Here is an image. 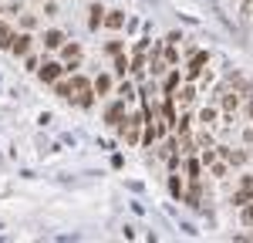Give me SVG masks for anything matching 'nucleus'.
Masks as SVG:
<instances>
[{"instance_id": "nucleus-1", "label": "nucleus", "mask_w": 253, "mask_h": 243, "mask_svg": "<svg viewBox=\"0 0 253 243\" xmlns=\"http://www.w3.org/2000/svg\"><path fill=\"white\" fill-rule=\"evenodd\" d=\"M71 98L78 101L81 108H91V81L81 78V75H71Z\"/></svg>"}, {"instance_id": "nucleus-2", "label": "nucleus", "mask_w": 253, "mask_h": 243, "mask_svg": "<svg viewBox=\"0 0 253 243\" xmlns=\"http://www.w3.org/2000/svg\"><path fill=\"white\" fill-rule=\"evenodd\" d=\"M138 125H142V119H138V115L125 119V125H122V135H125V142H128V145H135V142H138Z\"/></svg>"}, {"instance_id": "nucleus-3", "label": "nucleus", "mask_w": 253, "mask_h": 243, "mask_svg": "<svg viewBox=\"0 0 253 243\" xmlns=\"http://www.w3.org/2000/svg\"><path fill=\"white\" fill-rule=\"evenodd\" d=\"M61 71H64L61 64H54V61H47V64L41 68L38 75H41V81H44V84H51V81H58V78H61Z\"/></svg>"}, {"instance_id": "nucleus-4", "label": "nucleus", "mask_w": 253, "mask_h": 243, "mask_svg": "<svg viewBox=\"0 0 253 243\" xmlns=\"http://www.w3.org/2000/svg\"><path fill=\"white\" fill-rule=\"evenodd\" d=\"M203 64H206V54H203V51H196V54H193V61H189V68H186V75H189V78H199Z\"/></svg>"}, {"instance_id": "nucleus-5", "label": "nucleus", "mask_w": 253, "mask_h": 243, "mask_svg": "<svg viewBox=\"0 0 253 243\" xmlns=\"http://www.w3.org/2000/svg\"><path fill=\"white\" fill-rule=\"evenodd\" d=\"M122 115H125V98H122V101H115V105H112V108L105 112L108 125H118V122H122Z\"/></svg>"}, {"instance_id": "nucleus-6", "label": "nucleus", "mask_w": 253, "mask_h": 243, "mask_svg": "<svg viewBox=\"0 0 253 243\" xmlns=\"http://www.w3.org/2000/svg\"><path fill=\"white\" fill-rule=\"evenodd\" d=\"M10 51H14L17 58H24V54L31 51V38H27V34H20L17 40H10Z\"/></svg>"}, {"instance_id": "nucleus-7", "label": "nucleus", "mask_w": 253, "mask_h": 243, "mask_svg": "<svg viewBox=\"0 0 253 243\" xmlns=\"http://www.w3.org/2000/svg\"><path fill=\"white\" fill-rule=\"evenodd\" d=\"M105 14H108V17L101 20V24H105V27H112V31H118V27L125 24V17H122V10H105Z\"/></svg>"}, {"instance_id": "nucleus-8", "label": "nucleus", "mask_w": 253, "mask_h": 243, "mask_svg": "<svg viewBox=\"0 0 253 243\" xmlns=\"http://www.w3.org/2000/svg\"><path fill=\"white\" fill-rule=\"evenodd\" d=\"M88 14H91V17H88V27H91V31H98V24L105 20V7H101V3H95Z\"/></svg>"}, {"instance_id": "nucleus-9", "label": "nucleus", "mask_w": 253, "mask_h": 243, "mask_svg": "<svg viewBox=\"0 0 253 243\" xmlns=\"http://www.w3.org/2000/svg\"><path fill=\"white\" fill-rule=\"evenodd\" d=\"M250 193H253V179H247L243 182V189H240V193H236V206H247V202H250Z\"/></svg>"}, {"instance_id": "nucleus-10", "label": "nucleus", "mask_w": 253, "mask_h": 243, "mask_svg": "<svg viewBox=\"0 0 253 243\" xmlns=\"http://www.w3.org/2000/svg\"><path fill=\"white\" fill-rule=\"evenodd\" d=\"M61 51H64L68 64H78V58H81V47H78V44H61Z\"/></svg>"}, {"instance_id": "nucleus-11", "label": "nucleus", "mask_w": 253, "mask_h": 243, "mask_svg": "<svg viewBox=\"0 0 253 243\" xmlns=\"http://www.w3.org/2000/svg\"><path fill=\"white\" fill-rule=\"evenodd\" d=\"M61 44H64V34L61 31H47L44 34V47H61Z\"/></svg>"}, {"instance_id": "nucleus-12", "label": "nucleus", "mask_w": 253, "mask_h": 243, "mask_svg": "<svg viewBox=\"0 0 253 243\" xmlns=\"http://www.w3.org/2000/svg\"><path fill=\"white\" fill-rule=\"evenodd\" d=\"M112 88V78L108 75H98V81H95V91H108Z\"/></svg>"}, {"instance_id": "nucleus-13", "label": "nucleus", "mask_w": 253, "mask_h": 243, "mask_svg": "<svg viewBox=\"0 0 253 243\" xmlns=\"http://www.w3.org/2000/svg\"><path fill=\"white\" fill-rule=\"evenodd\" d=\"M10 38H14V34H10V27H7V24H0V44H3V47H10Z\"/></svg>"}, {"instance_id": "nucleus-14", "label": "nucleus", "mask_w": 253, "mask_h": 243, "mask_svg": "<svg viewBox=\"0 0 253 243\" xmlns=\"http://www.w3.org/2000/svg\"><path fill=\"white\" fill-rule=\"evenodd\" d=\"M54 91H58L61 98H71V81H61V84L54 88Z\"/></svg>"}, {"instance_id": "nucleus-15", "label": "nucleus", "mask_w": 253, "mask_h": 243, "mask_svg": "<svg viewBox=\"0 0 253 243\" xmlns=\"http://www.w3.org/2000/svg\"><path fill=\"white\" fill-rule=\"evenodd\" d=\"M175 84H179V71H172V75L166 78V91H175Z\"/></svg>"}, {"instance_id": "nucleus-16", "label": "nucleus", "mask_w": 253, "mask_h": 243, "mask_svg": "<svg viewBox=\"0 0 253 243\" xmlns=\"http://www.w3.org/2000/svg\"><path fill=\"white\" fill-rule=\"evenodd\" d=\"M186 200H189V206H199V186L189 189V196H186Z\"/></svg>"}, {"instance_id": "nucleus-17", "label": "nucleus", "mask_w": 253, "mask_h": 243, "mask_svg": "<svg viewBox=\"0 0 253 243\" xmlns=\"http://www.w3.org/2000/svg\"><path fill=\"white\" fill-rule=\"evenodd\" d=\"M243 223H247V226H253V206H250V202L243 206Z\"/></svg>"}, {"instance_id": "nucleus-18", "label": "nucleus", "mask_w": 253, "mask_h": 243, "mask_svg": "<svg viewBox=\"0 0 253 243\" xmlns=\"http://www.w3.org/2000/svg\"><path fill=\"white\" fill-rule=\"evenodd\" d=\"M125 71H128V61L118 58V61H115V75H125Z\"/></svg>"}, {"instance_id": "nucleus-19", "label": "nucleus", "mask_w": 253, "mask_h": 243, "mask_svg": "<svg viewBox=\"0 0 253 243\" xmlns=\"http://www.w3.org/2000/svg\"><path fill=\"white\" fill-rule=\"evenodd\" d=\"M169 189H172V196H182V182H179V179L169 182Z\"/></svg>"}, {"instance_id": "nucleus-20", "label": "nucleus", "mask_w": 253, "mask_h": 243, "mask_svg": "<svg viewBox=\"0 0 253 243\" xmlns=\"http://www.w3.org/2000/svg\"><path fill=\"white\" fill-rule=\"evenodd\" d=\"M189 176H193V179H199V162H196V159L189 162Z\"/></svg>"}, {"instance_id": "nucleus-21", "label": "nucleus", "mask_w": 253, "mask_h": 243, "mask_svg": "<svg viewBox=\"0 0 253 243\" xmlns=\"http://www.w3.org/2000/svg\"><path fill=\"white\" fill-rule=\"evenodd\" d=\"M250 7H253V0H243V10H250Z\"/></svg>"}, {"instance_id": "nucleus-22", "label": "nucleus", "mask_w": 253, "mask_h": 243, "mask_svg": "<svg viewBox=\"0 0 253 243\" xmlns=\"http://www.w3.org/2000/svg\"><path fill=\"white\" fill-rule=\"evenodd\" d=\"M0 14H3V10H0Z\"/></svg>"}]
</instances>
